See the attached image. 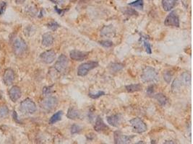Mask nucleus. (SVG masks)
I'll use <instances>...</instances> for the list:
<instances>
[{"label": "nucleus", "mask_w": 193, "mask_h": 144, "mask_svg": "<svg viewBox=\"0 0 193 144\" xmlns=\"http://www.w3.org/2000/svg\"><path fill=\"white\" fill-rule=\"evenodd\" d=\"M158 79V73L154 68L147 66L144 69L141 75V79L143 82H154Z\"/></svg>", "instance_id": "1"}, {"label": "nucleus", "mask_w": 193, "mask_h": 144, "mask_svg": "<svg viewBox=\"0 0 193 144\" xmlns=\"http://www.w3.org/2000/svg\"><path fill=\"white\" fill-rule=\"evenodd\" d=\"M13 49L15 55L17 56H22L28 50V46L25 40L20 37H17L13 42Z\"/></svg>", "instance_id": "2"}, {"label": "nucleus", "mask_w": 193, "mask_h": 144, "mask_svg": "<svg viewBox=\"0 0 193 144\" xmlns=\"http://www.w3.org/2000/svg\"><path fill=\"white\" fill-rule=\"evenodd\" d=\"M58 104V100L55 97L49 96L45 97L40 102V107L45 112H51L54 109Z\"/></svg>", "instance_id": "3"}, {"label": "nucleus", "mask_w": 193, "mask_h": 144, "mask_svg": "<svg viewBox=\"0 0 193 144\" xmlns=\"http://www.w3.org/2000/svg\"><path fill=\"white\" fill-rule=\"evenodd\" d=\"M99 66L98 61H91L89 62L84 63V64L80 65L78 69V75L80 76H85L88 73V72L93 69Z\"/></svg>", "instance_id": "4"}, {"label": "nucleus", "mask_w": 193, "mask_h": 144, "mask_svg": "<svg viewBox=\"0 0 193 144\" xmlns=\"http://www.w3.org/2000/svg\"><path fill=\"white\" fill-rule=\"evenodd\" d=\"M132 130L136 133H143L147 130V125L144 121L139 118H135L129 121Z\"/></svg>", "instance_id": "5"}, {"label": "nucleus", "mask_w": 193, "mask_h": 144, "mask_svg": "<svg viewBox=\"0 0 193 144\" xmlns=\"http://www.w3.org/2000/svg\"><path fill=\"white\" fill-rule=\"evenodd\" d=\"M20 109L23 113L33 114L36 111V105L32 100L27 98L20 103Z\"/></svg>", "instance_id": "6"}, {"label": "nucleus", "mask_w": 193, "mask_h": 144, "mask_svg": "<svg viewBox=\"0 0 193 144\" xmlns=\"http://www.w3.org/2000/svg\"><path fill=\"white\" fill-rule=\"evenodd\" d=\"M69 65V61L67 56L62 54L58 58V60L54 65V69L59 73H64L67 69Z\"/></svg>", "instance_id": "7"}, {"label": "nucleus", "mask_w": 193, "mask_h": 144, "mask_svg": "<svg viewBox=\"0 0 193 144\" xmlns=\"http://www.w3.org/2000/svg\"><path fill=\"white\" fill-rule=\"evenodd\" d=\"M133 136H127L124 135L122 132L115 131L114 133V143L116 144H125L129 143L132 141Z\"/></svg>", "instance_id": "8"}, {"label": "nucleus", "mask_w": 193, "mask_h": 144, "mask_svg": "<svg viewBox=\"0 0 193 144\" xmlns=\"http://www.w3.org/2000/svg\"><path fill=\"white\" fill-rule=\"evenodd\" d=\"M164 24L166 26H172L179 28V16L176 13V12L172 11L168 15L166 18L165 21H164Z\"/></svg>", "instance_id": "9"}, {"label": "nucleus", "mask_w": 193, "mask_h": 144, "mask_svg": "<svg viewBox=\"0 0 193 144\" xmlns=\"http://www.w3.org/2000/svg\"><path fill=\"white\" fill-rule=\"evenodd\" d=\"M40 58L43 63L50 64L54 61L56 58V53L52 50L46 51L40 55Z\"/></svg>", "instance_id": "10"}, {"label": "nucleus", "mask_w": 193, "mask_h": 144, "mask_svg": "<svg viewBox=\"0 0 193 144\" xmlns=\"http://www.w3.org/2000/svg\"><path fill=\"white\" fill-rule=\"evenodd\" d=\"M15 79V74L12 69H7L3 74V81L7 86H10L14 82Z\"/></svg>", "instance_id": "11"}, {"label": "nucleus", "mask_w": 193, "mask_h": 144, "mask_svg": "<svg viewBox=\"0 0 193 144\" xmlns=\"http://www.w3.org/2000/svg\"><path fill=\"white\" fill-rule=\"evenodd\" d=\"M8 94L10 100L13 102H15L20 98L22 92H21V89L19 87L13 86L9 89Z\"/></svg>", "instance_id": "12"}, {"label": "nucleus", "mask_w": 193, "mask_h": 144, "mask_svg": "<svg viewBox=\"0 0 193 144\" xmlns=\"http://www.w3.org/2000/svg\"><path fill=\"white\" fill-rule=\"evenodd\" d=\"M70 56L71 59L77 61H82L86 59L88 56V53L80 51L74 50L70 53Z\"/></svg>", "instance_id": "13"}, {"label": "nucleus", "mask_w": 193, "mask_h": 144, "mask_svg": "<svg viewBox=\"0 0 193 144\" xmlns=\"http://www.w3.org/2000/svg\"><path fill=\"white\" fill-rule=\"evenodd\" d=\"M106 120L110 125L113 126V127H118L121 124L122 117L120 114H116V115L107 117Z\"/></svg>", "instance_id": "14"}, {"label": "nucleus", "mask_w": 193, "mask_h": 144, "mask_svg": "<svg viewBox=\"0 0 193 144\" xmlns=\"http://www.w3.org/2000/svg\"><path fill=\"white\" fill-rule=\"evenodd\" d=\"M94 129L96 132H103L105 130H108V127L103 122V120H102V118L100 116H98L96 120V123H95L94 125Z\"/></svg>", "instance_id": "15"}, {"label": "nucleus", "mask_w": 193, "mask_h": 144, "mask_svg": "<svg viewBox=\"0 0 193 144\" xmlns=\"http://www.w3.org/2000/svg\"><path fill=\"white\" fill-rule=\"evenodd\" d=\"M178 0H162V7L165 11L169 12L177 4Z\"/></svg>", "instance_id": "16"}, {"label": "nucleus", "mask_w": 193, "mask_h": 144, "mask_svg": "<svg viewBox=\"0 0 193 144\" xmlns=\"http://www.w3.org/2000/svg\"><path fill=\"white\" fill-rule=\"evenodd\" d=\"M54 43V37L49 33L43 34L42 36V45L45 47L51 46Z\"/></svg>", "instance_id": "17"}, {"label": "nucleus", "mask_w": 193, "mask_h": 144, "mask_svg": "<svg viewBox=\"0 0 193 144\" xmlns=\"http://www.w3.org/2000/svg\"><path fill=\"white\" fill-rule=\"evenodd\" d=\"M67 117L70 120L78 119V118H80V112L75 107H70L69 108L68 111H67Z\"/></svg>", "instance_id": "18"}, {"label": "nucleus", "mask_w": 193, "mask_h": 144, "mask_svg": "<svg viewBox=\"0 0 193 144\" xmlns=\"http://www.w3.org/2000/svg\"><path fill=\"white\" fill-rule=\"evenodd\" d=\"M114 33H115V29L114 28L113 25L105 26L101 31V35L106 36V37L114 35Z\"/></svg>", "instance_id": "19"}, {"label": "nucleus", "mask_w": 193, "mask_h": 144, "mask_svg": "<svg viewBox=\"0 0 193 144\" xmlns=\"http://www.w3.org/2000/svg\"><path fill=\"white\" fill-rule=\"evenodd\" d=\"M154 98L158 101V102L161 105V106H165L168 102V99L166 98L165 95L162 93H159V94H156L154 96Z\"/></svg>", "instance_id": "20"}, {"label": "nucleus", "mask_w": 193, "mask_h": 144, "mask_svg": "<svg viewBox=\"0 0 193 144\" xmlns=\"http://www.w3.org/2000/svg\"><path fill=\"white\" fill-rule=\"evenodd\" d=\"M109 71L111 73H117V72L122 71L124 69V66L122 64L118 63H113L108 67Z\"/></svg>", "instance_id": "21"}, {"label": "nucleus", "mask_w": 193, "mask_h": 144, "mask_svg": "<svg viewBox=\"0 0 193 144\" xmlns=\"http://www.w3.org/2000/svg\"><path fill=\"white\" fill-rule=\"evenodd\" d=\"M126 90L128 92H135V91H139L142 90V86L141 84H129L125 87Z\"/></svg>", "instance_id": "22"}, {"label": "nucleus", "mask_w": 193, "mask_h": 144, "mask_svg": "<svg viewBox=\"0 0 193 144\" xmlns=\"http://www.w3.org/2000/svg\"><path fill=\"white\" fill-rule=\"evenodd\" d=\"M63 115V112L62 110L58 111L56 113H54L52 115V118L49 120V123L50 124H54L56 123H57L58 121H59L62 119V117Z\"/></svg>", "instance_id": "23"}, {"label": "nucleus", "mask_w": 193, "mask_h": 144, "mask_svg": "<svg viewBox=\"0 0 193 144\" xmlns=\"http://www.w3.org/2000/svg\"><path fill=\"white\" fill-rule=\"evenodd\" d=\"M180 80V82H182V85H187V84H190L191 82V76L190 73H187V72H185V73H183L182 74V76H181V79H179Z\"/></svg>", "instance_id": "24"}, {"label": "nucleus", "mask_w": 193, "mask_h": 144, "mask_svg": "<svg viewBox=\"0 0 193 144\" xmlns=\"http://www.w3.org/2000/svg\"><path fill=\"white\" fill-rule=\"evenodd\" d=\"M129 5L130 7H134V8L143 10V7H144V1H143V0H136V1L129 3Z\"/></svg>", "instance_id": "25"}, {"label": "nucleus", "mask_w": 193, "mask_h": 144, "mask_svg": "<svg viewBox=\"0 0 193 144\" xmlns=\"http://www.w3.org/2000/svg\"><path fill=\"white\" fill-rule=\"evenodd\" d=\"M9 115V109L6 105H3L0 107V117L5 118Z\"/></svg>", "instance_id": "26"}, {"label": "nucleus", "mask_w": 193, "mask_h": 144, "mask_svg": "<svg viewBox=\"0 0 193 144\" xmlns=\"http://www.w3.org/2000/svg\"><path fill=\"white\" fill-rule=\"evenodd\" d=\"M143 46H144L145 48L146 52H147V53H149V54L151 53H152L151 46H150V43H149L148 40H147V38H146V37H145V38L143 39Z\"/></svg>", "instance_id": "27"}, {"label": "nucleus", "mask_w": 193, "mask_h": 144, "mask_svg": "<svg viewBox=\"0 0 193 144\" xmlns=\"http://www.w3.org/2000/svg\"><path fill=\"white\" fill-rule=\"evenodd\" d=\"M70 132L71 134L74 135V134H77V133H80L81 131V127H80L78 125H76V124H73L72 126H71L70 128Z\"/></svg>", "instance_id": "28"}, {"label": "nucleus", "mask_w": 193, "mask_h": 144, "mask_svg": "<svg viewBox=\"0 0 193 144\" xmlns=\"http://www.w3.org/2000/svg\"><path fill=\"white\" fill-rule=\"evenodd\" d=\"M88 95H89V97H91L92 99H98V98H99V97H102V96L105 95V92L104 91H99L96 93L89 92Z\"/></svg>", "instance_id": "29"}, {"label": "nucleus", "mask_w": 193, "mask_h": 144, "mask_svg": "<svg viewBox=\"0 0 193 144\" xmlns=\"http://www.w3.org/2000/svg\"><path fill=\"white\" fill-rule=\"evenodd\" d=\"M59 27V25L57 22H55V21H52V22H50L48 24V28L53 31H56Z\"/></svg>", "instance_id": "30"}, {"label": "nucleus", "mask_w": 193, "mask_h": 144, "mask_svg": "<svg viewBox=\"0 0 193 144\" xmlns=\"http://www.w3.org/2000/svg\"><path fill=\"white\" fill-rule=\"evenodd\" d=\"M99 43L101 45V46H103V47H105V48H110L113 46L112 42L110 41V40H101V41L99 42Z\"/></svg>", "instance_id": "31"}, {"label": "nucleus", "mask_w": 193, "mask_h": 144, "mask_svg": "<svg viewBox=\"0 0 193 144\" xmlns=\"http://www.w3.org/2000/svg\"><path fill=\"white\" fill-rule=\"evenodd\" d=\"M171 78H172V73L169 71H167L164 73V79L166 82L168 84H169L171 81Z\"/></svg>", "instance_id": "32"}, {"label": "nucleus", "mask_w": 193, "mask_h": 144, "mask_svg": "<svg viewBox=\"0 0 193 144\" xmlns=\"http://www.w3.org/2000/svg\"><path fill=\"white\" fill-rule=\"evenodd\" d=\"M6 8H7V2L1 1L0 2V15L4 14L6 10Z\"/></svg>", "instance_id": "33"}, {"label": "nucleus", "mask_w": 193, "mask_h": 144, "mask_svg": "<svg viewBox=\"0 0 193 144\" xmlns=\"http://www.w3.org/2000/svg\"><path fill=\"white\" fill-rule=\"evenodd\" d=\"M125 13H126V15H138V12L135 10H132V9H127L125 11Z\"/></svg>", "instance_id": "34"}, {"label": "nucleus", "mask_w": 193, "mask_h": 144, "mask_svg": "<svg viewBox=\"0 0 193 144\" xmlns=\"http://www.w3.org/2000/svg\"><path fill=\"white\" fill-rule=\"evenodd\" d=\"M43 93L45 96H48L51 93V87H44L43 89Z\"/></svg>", "instance_id": "35"}, {"label": "nucleus", "mask_w": 193, "mask_h": 144, "mask_svg": "<svg viewBox=\"0 0 193 144\" xmlns=\"http://www.w3.org/2000/svg\"><path fill=\"white\" fill-rule=\"evenodd\" d=\"M153 89H154V87H153V85H150V86L148 87L147 89V93L148 95H151V94H153Z\"/></svg>", "instance_id": "36"}, {"label": "nucleus", "mask_w": 193, "mask_h": 144, "mask_svg": "<svg viewBox=\"0 0 193 144\" xmlns=\"http://www.w3.org/2000/svg\"><path fill=\"white\" fill-rule=\"evenodd\" d=\"M55 11L57 12L58 13L59 15H64V13L65 12L66 10H61V9H58V7H55Z\"/></svg>", "instance_id": "37"}, {"label": "nucleus", "mask_w": 193, "mask_h": 144, "mask_svg": "<svg viewBox=\"0 0 193 144\" xmlns=\"http://www.w3.org/2000/svg\"><path fill=\"white\" fill-rule=\"evenodd\" d=\"M64 1H65V0H56L55 3H57L58 4H60V5H62V4H64Z\"/></svg>", "instance_id": "38"}, {"label": "nucleus", "mask_w": 193, "mask_h": 144, "mask_svg": "<svg viewBox=\"0 0 193 144\" xmlns=\"http://www.w3.org/2000/svg\"><path fill=\"white\" fill-rule=\"evenodd\" d=\"M13 118H14V119L16 121H18V119H17V112H15V111H14L13 112Z\"/></svg>", "instance_id": "39"}, {"label": "nucleus", "mask_w": 193, "mask_h": 144, "mask_svg": "<svg viewBox=\"0 0 193 144\" xmlns=\"http://www.w3.org/2000/svg\"><path fill=\"white\" fill-rule=\"evenodd\" d=\"M25 1V0H15V1L17 4H22V3H23Z\"/></svg>", "instance_id": "40"}, {"label": "nucleus", "mask_w": 193, "mask_h": 144, "mask_svg": "<svg viewBox=\"0 0 193 144\" xmlns=\"http://www.w3.org/2000/svg\"><path fill=\"white\" fill-rule=\"evenodd\" d=\"M83 1V0H72V1Z\"/></svg>", "instance_id": "41"}, {"label": "nucleus", "mask_w": 193, "mask_h": 144, "mask_svg": "<svg viewBox=\"0 0 193 144\" xmlns=\"http://www.w3.org/2000/svg\"><path fill=\"white\" fill-rule=\"evenodd\" d=\"M49 1H52L53 3H55V0H49Z\"/></svg>", "instance_id": "42"}]
</instances>
